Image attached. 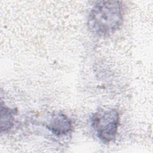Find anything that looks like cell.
<instances>
[{"instance_id": "1", "label": "cell", "mask_w": 153, "mask_h": 153, "mask_svg": "<svg viewBox=\"0 0 153 153\" xmlns=\"http://www.w3.org/2000/svg\"><path fill=\"white\" fill-rule=\"evenodd\" d=\"M123 21L124 10L121 1H101L91 8L87 20V27L96 36H107L119 30Z\"/></svg>"}, {"instance_id": "2", "label": "cell", "mask_w": 153, "mask_h": 153, "mask_svg": "<svg viewBox=\"0 0 153 153\" xmlns=\"http://www.w3.org/2000/svg\"><path fill=\"white\" fill-rule=\"evenodd\" d=\"M120 114L115 108L100 109L91 118V123L97 137L103 143L114 141L120 126Z\"/></svg>"}, {"instance_id": "3", "label": "cell", "mask_w": 153, "mask_h": 153, "mask_svg": "<svg viewBox=\"0 0 153 153\" xmlns=\"http://www.w3.org/2000/svg\"><path fill=\"white\" fill-rule=\"evenodd\" d=\"M46 127L52 134L58 137L66 136L74 128L71 119L63 113L52 115Z\"/></svg>"}, {"instance_id": "4", "label": "cell", "mask_w": 153, "mask_h": 153, "mask_svg": "<svg viewBox=\"0 0 153 153\" xmlns=\"http://www.w3.org/2000/svg\"><path fill=\"white\" fill-rule=\"evenodd\" d=\"M17 111L11 109L1 103V131H7L10 130L14 123V115Z\"/></svg>"}]
</instances>
